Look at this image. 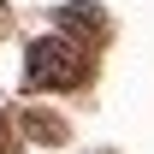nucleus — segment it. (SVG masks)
<instances>
[{
  "label": "nucleus",
  "instance_id": "obj_3",
  "mask_svg": "<svg viewBox=\"0 0 154 154\" xmlns=\"http://www.w3.org/2000/svg\"><path fill=\"white\" fill-rule=\"evenodd\" d=\"M24 131L36 136V142H65V125H59L54 113H42V107H30V113H24Z\"/></svg>",
  "mask_w": 154,
  "mask_h": 154
},
{
  "label": "nucleus",
  "instance_id": "obj_2",
  "mask_svg": "<svg viewBox=\"0 0 154 154\" xmlns=\"http://www.w3.org/2000/svg\"><path fill=\"white\" fill-rule=\"evenodd\" d=\"M59 30L65 36H107V12L95 0H71V6H59Z\"/></svg>",
  "mask_w": 154,
  "mask_h": 154
},
{
  "label": "nucleus",
  "instance_id": "obj_4",
  "mask_svg": "<svg viewBox=\"0 0 154 154\" xmlns=\"http://www.w3.org/2000/svg\"><path fill=\"white\" fill-rule=\"evenodd\" d=\"M0 154H12V119L0 113Z\"/></svg>",
  "mask_w": 154,
  "mask_h": 154
},
{
  "label": "nucleus",
  "instance_id": "obj_1",
  "mask_svg": "<svg viewBox=\"0 0 154 154\" xmlns=\"http://www.w3.org/2000/svg\"><path fill=\"white\" fill-rule=\"evenodd\" d=\"M24 77H30V89H77L89 77V54L71 36H42L24 54Z\"/></svg>",
  "mask_w": 154,
  "mask_h": 154
}]
</instances>
